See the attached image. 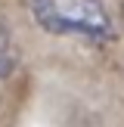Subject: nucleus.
<instances>
[{
    "mask_svg": "<svg viewBox=\"0 0 124 127\" xmlns=\"http://www.w3.org/2000/svg\"><path fill=\"white\" fill-rule=\"evenodd\" d=\"M31 12L50 34H74L87 40L112 37V19L102 0H31Z\"/></svg>",
    "mask_w": 124,
    "mask_h": 127,
    "instance_id": "nucleus-1",
    "label": "nucleus"
},
{
    "mask_svg": "<svg viewBox=\"0 0 124 127\" xmlns=\"http://www.w3.org/2000/svg\"><path fill=\"white\" fill-rule=\"evenodd\" d=\"M16 65H19V47H16V40H12L9 25L0 19V81L9 78Z\"/></svg>",
    "mask_w": 124,
    "mask_h": 127,
    "instance_id": "nucleus-2",
    "label": "nucleus"
}]
</instances>
